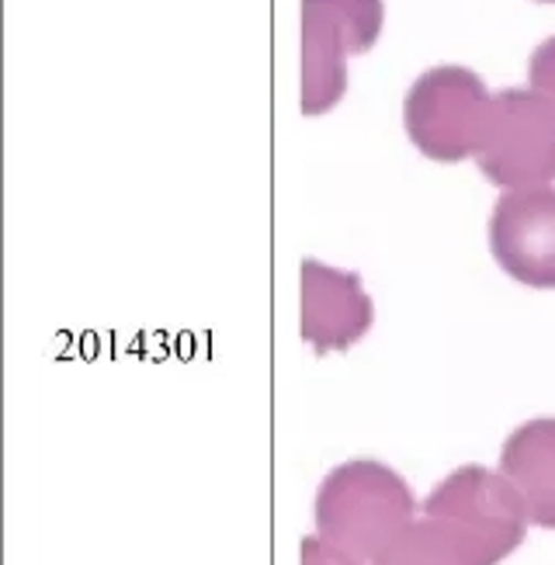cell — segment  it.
<instances>
[{"label": "cell", "instance_id": "obj_10", "mask_svg": "<svg viewBox=\"0 0 555 565\" xmlns=\"http://www.w3.org/2000/svg\"><path fill=\"white\" fill-rule=\"evenodd\" d=\"M538 4H555V0H538Z\"/></svg>", "mask_w": 555, "mask_h": 565}, {"label": "cell", "instance_id": "obj_1", "mask_svg": "<svg viewBox=\"0 0 555 565\" xmlns=\"http://www.w3.org/2000/svg\"><path fill=\"white\" fill-rule=\"evenodd\" d=\"M417 521V500L389 465L344 461L320 482L317 534L357 562H375Z\"/></svg>", "mask_w": 555, "mask_h": 565}, {"label": "cell", "instance_id": "obj_6", "mask_svg": "<svg viewBox=\"0 0 555 565\" xmlns=\"http://www.w3.org/2000/svg\"><path fill=\"white\" fill-rule=\"evenodd\" d=\"M299 302H302V340L317 354L348 351L372 330L375 306L365 285L351 271H337L320 260H302L299 267Z\"/></svg>", "mask_w": 555, "mask_h": 565}, {"label": "cell", "instance_id": "obj_8", "mask_svg": "<svg viewBox=\"0 0 555 565\" xmlns=\"http://www.w3.org/2000/svg\"><path fill=\"white\" fill-rule=\"evenodd\" d=\"M527 84L531 90H538L545 102L555 108V35L545 39L527 63Z\"/></svg>", "mask_w": 555, "mask_h": 565}, {"label": "cell", "instance_id": "obj_2", "mask_svg": "<svg viewBox=\"0 0 555 565\" xmlns=\"http://www.w3.org/2000/svg\"><path fill=\"white\" fill-rule=\"evenodd\" d=\"M493 118V94L469 66H430L409 84L403 126L427 160L458 163L479 157Z\"/></svg>", "mask_w": 555, "mask_h": 565}, {"label": "cell", "instance_id": "obj_9", "mask_svg": "<svg viewBox=\"0 0 555 565\" xmlns=\"http://www.w3.org/2000/svg\"><path fill=\"white\" fill-rule=\"evenodd\" d=\"M299 552H302V565H361L357 558L344 555L341 548L327 545L320 534L317 537H302V548Z\"/></svg>", "mask_w": 555, "mask_h": 565}, {"label": "cell", "instance_id": "obj_7", "mask_svg": "<svg viewBox=\"0 0 555 565\" xmlns=\"http://www.w3.org/2000/svg\"><path fill=\"white\" fill-rule=\"evenodd\" d=\"M500 476L517 489L527 521L555 531V420H527L506 437Z\"/></svg>", "mask_w": 555, "mask_h": 565}, {"label": "cell", "instance_id": "obj_3", "mask_svg": "<svg viewBox=\"0 0 555 565\" xmlns=\"http://www.w3.org/2000/svg\"><path fill=\"white\" fill-rule=\"evenodd\" d=\"M302 115L317 118L348 94V60L375 49L385 4L382 0H302Z\"/></svg>", "mask_w": 555, "mask_h": 565}, {"label": "cell", "instance_id": "obj_4", "mask_svg": "<svg viewBox=\"0 0 555 565\" xmlns=\"http://www.w3.org/2000/svg\"><path fill=\"white\" fill-rule=\"evenodd\" d=\"M476 163L487 181L506 191L555 181V108L531 87L493 94L490 132Z\"/></svg>", "mask_w": 555, "mask_h": 565}, {"label": "cell", "instance_id": "obj_5", "mask_svg": "<svg viewBox=\"0 0 555 565\" xmlns=\"http://www.w3.org/2000/svg\"><path fill=\"white\" fill-rule=\"evenodd\" d=\"M490 250L514 281L555 288V188L506 191L490 215Z\"/></svg>", "mask_w": 555, "mask_h": 565}]
</instances>
